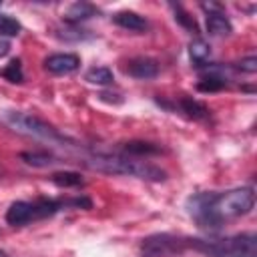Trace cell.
Listing matches in <instances>:
<instances>
[{"instance_id": "6da1fadb", "label": "cell", "mask_w": 257, "mask_h": 257, "mask_svg": "<svg viewBox=\"0 0 257 257\" xmlns=\"http://www.w3.org/2000/svg\"><path fill=\"white\" fill-rule=\"evenodd\" d=\"M255 205L251 187H239L225 193H199L187 201L189 215L205 229H219L223 223L247 215Z\"/></svg>"}, {"instance_id": "7a4b0ae2", "label": "cell", "mask_w": 257, "mask_h": 257, "mask_svg": "<svg viewBox=\"0 0 257 257\" xmlns=\"http://www.w3.org/2000/svg\"><path fill=\"white\" fill-rule=\"evenodd\" d=\"M82 163L92 169V171H100V173H108V175H128V177H137L143 181H165L167 173L149 163V161H141L139 157H131L126 153H92L82 157Z\"/></svg>"}, {"instance_id": "3957f363", "label": "cell", "mask_w": 257, "mask_h": 257, "mask_svg": "<svg viewBox=\"0 0 257 257\" xmlns=\"http://www.w3.org/2000/svg\"><path fill=\"white\" fill-rule=\"evenodd\" d=\"M90 207L88 199H68V201H54V199H36V201H16L6 211V223L12 227H22L32 221H40L52 217L64 207Z\"/></svg>"}, {"instance_id": "277c9868", "label": "cell", "mask_w": 257, "mask_h": 257, "mask_svg": "<svg viewBox=\"0 0 257 257\" xmlns=\"http://www.w3.org/2000/svg\"><path fill=\"white\" fill-rule=\"evenodd\" d=\"M189 247L209 257H257L255 233H239L223 239H189Z\"/></svg>"}, {"instance_id": "5b68a950", "label": "cell", "mask_w": 257, "mask_h": 257, "mask_svg": "<svg viewBox=\"0 0 257 257\" xmlns=\"http://www.w3.org/2000/svg\"><path fill=\"white\" fill-rule=\"evenodd\" d=\"M2 120L16 133L20 135H26V137H32V139H38V141H44V143H50V145H66V137H62L54 126H50L48 122H44L42 118L38 116H32V114H26V112H20V110H6L2 114Z\"/></svg>"}, {"instance_id": "8992f818", "label": "cell", "mask_w": 257, "mask_h": 257, "mask_svg": "<svg viewBox=\"0 0 257 257\" xmlns=\"http://www.w3.org/2000/svg\"><path fill=\"white\" fill-rule=\"evenodd\" d=\"M187 249H189V239L171 233H155L141 241L143 257H177Z\"/></svg>"}, {"instance_id": "52a82bcc", "label": "cell", "mask_w": 257, "mask_h": 257, "mask_svg": "<svg viewBox=\"0 0 257 257\" xmlns=\"http://www.w3.org/2000/svg\"><path fill=\"white\" fill-rule=\"evenodd\" d=\"M124 72L139 80H151L159 74V62L149 56H135L124 64Z\"/></svg>"}, {"instance_id": "ba28073f", "label": "cell", "mask_w": 257, "mask_h": 257, "mask_svg": "<svg viewBox=\"0 0 257 257\" xmlns=\"http://www.w3.org/2000/svg\"><path fill=\"white\" fill-rule=\"evenodd\" d=\"M80 66V58L76 54L70 52H58V54H50L44 60V68L52 74H70Z\"/></svg>"}, {"instance_id": "9c48e42d", "label": "cell", "mask_w": 257, "mask_h": 257, "mask_svg": "<svg viewBox=\"0 0 257 257\" xmlns=\"http://www.w3.org/2000/svg\"><path fill=\"white\" fill-rule=\"evenodd\" d=\"M112 20H114V24H118V26L124 28V30H131V32H145V30L149 28L147 20H145L141 14L131 12V10H120V12H116V14L112 16Z\"/></svg>"}, {"instance_id": "30bf717a", "label": "cell", "mask_w": 257, "mask_h": 257, "mask_svg": "<svg viewBox=\"0 0 257 257\" xmlns=\"http://www.w3.org/2000/svg\"><path fill=\"white\" fill-rule=\"evenodd\" d=\"M205 24H207V32H209L211 36H229L231 30H233L229 18H227L223 12H217V10H209V12H207Z\"/></svg>"}, {"instance_id": "8fae6325", "label": "cell", "mask_w": 257, "mask_h": 257, "mask_svg": "<svg viewBox=\"0 0 257 257\" xmlns=\"http://www.w3.org/2000/svg\"><path fill=\"white\" fill-rule=\"evenodd\" d=\"M94 14H98V10L92 6V4H88V2H74V4H70L68 8H66V12H64V18L68 20V22H80V20H86V18H92Z\"/></svg>"}, {"instance_id": "7c38bea8", "label": "cell", "mask_w": 257, "mask_h": 257, "mask_svg": "<svg viewBox=\"0 0 257 257\" xmlns=\"http://www.w3.org/2000/svg\"><path fill=\"white\" fill-rule=\"evenodd\" d=\"M179 106L183 112H187V116L195 118V120H205L209 118V108L199 102V100H193V98H181L179 100Z\"/></svg>"}, {"instance_id": "4fadbf2b", "label": "cell", "mask_w": 257, "mask_h": 257, "mask_svg": "<svg viewBox=\"0 0 257 257\" xmlns=\"http://www.w3.org/2000/svg\"><path fill=\"white\" fill-rule=\"evenodd\" d=\"M189 56H191V60L195 62V64H205L207 60H209V56H211V46L205 42V40H201V38H195L191 44H189Z\"/></svg>"}, {"instance_id": "5bb4252c", "label": "cell", "mask_w": 257, "mask_h": 257, "mask_svg": "<svg viewBox=\"0 0 257 257\" xmlns=\"http://www.w3.org/2000/svg\"><path fill=\"white\" fill-rule=\"evenodd\" d=\"M84 78H86L90 84L104 86V84H110V82L114 80V74H112V70L106 68V66H94V68H90V70L84 74Z\"/></svg>"}, {"instance_id": "9a60e30c", "label": "cell", "mask_w": 257, "mask_h": 257, "mask_svg": "<svg viewBox=\"0 0 257 257\" xmlns=\"http://www.w3.org/2000/svg\"><path fill=\"white\" fill-rule=\"evenodd\" d=\"M124 153L131 155V157H143V155L147 157V155H157V153H161V149L155 147V145H151V143L131 141V143L124 145Z\"/></svg>"}, {"instance_id": "2e32d148", "label": "cell", "mask_w": 257, "mask_h": 257, "mask_svg": "<svg viewBox=\"0 0 257 257\" xmlns=\"http://www.w3.org/2000/svg\"><path fill=\"white\" fill-rule=\"evenodd\" d=\"M50 179H52V183H54V185L64 187V189H68V187H80V185L84 183V181H82V177H80L78 173H72V171L54 173Z\"/></svg>"}, {"instance_id": "e0dca14e", "label": "cell", "mask_w": 257, "mask_h": 257, "mask_svg": "<svg viewBox=\"0 0 257 257\" xmlns=\"http://www.w3.org/2000/svg\"><path fill=\"white\" fill-rule=\"evenodd\" d=\"M22 30L20 22L8 14H0V36H18Z\"/></svg>"}, {"instance_id": "ac0fdd59", "label": "cell", "mask_w": 257, "mask_h": 257, "mask_svg": "<svg viewBox=\"0 0 257 257\" xmlns=\"http://www.w3.org/2000/svg\"><path fill=\"white\" fill-rule=\"evenodd\" d=\"M22 159L28 163V165H32V167H50V165H54V163H58L52 155H48V153H22Z\"/></svg>"}, {"instance_id": "d6986e66", "label": "cell", "mask_w": 257, "mask_h": 257, "mask_svg": "<svg viewBox=\"0 0 257 257\" xmlns=\"http://www.w3.org/2000/svg\"><path fill=\"white\" fill-rule=\"evenodd\" d=\"M223 86H225V78L219 76V74H213V72H209V76H205L197 84V88L203 90V92H215V90H221Z\"/></svg>"}, {"instance_id": "ffe728a7", "label": "cell", "mask_w": 257, "mask_h": 257, "mask_svg": "<svg viewBox=\"0 0 257 257\" xmlns=\"http://www.w3.org/2000/svg\"><path fill=\"white\" fill-rule=\"evenodd\" d=\"M2 76H4L6 80H10V82H22L24 74H22L20 60H18V58H16V60H10V62L6 64V68L2 70Z\"/></svg>"}, {"instance_id": "44dd1931", "label": "cell", "mask_w": 257, "mask_h": 257, "mask_svg": "<svg viewBox=\"0 0 257 257\" xmlns=\"http://www.w3.org/2000/svg\"><path fill=\"white\" fill-rule=\"evenodd\" d=\"M237 68L243 70V72L253 74V72L257 70V58H255V56H247V58H243V60L237 62Z\"/></svg>"}, {"instance_id": "7402d4cb", "label": "cell", "mask_w": 257, "mask_h": 257, "mask_svg": "<svg viewBox=\"0 0 257 257\" xmlns=\"http://www.w3.org/2000/svg\"><path fill=\"white\" fill-rule=\"evenodd\" d=\"M175 14H177L175 18H177V20H179L183 26H187V28H189V30H193V32H197V24H195V20H193V18H191L187 12H183L181 8H177V12H175Z\"/></svg>"}, {"instance_id": "603a6c76", "label": "cell", "mask_w": 257, "mask_h": 257, "mask_svg": "<svg viewBox=\"0 0 257 257\" xmlns=\"http://www.w3.org/2000/svg\"><path fill=\"white\" fill-rule=\"evenodd\" d=\"M10 52V42L8 40H0V58L6 56Z\"/></svg>"}, {"instance_id": "cb8c5ba5", "label": "cell", "mask_w": 257, "mask_h": 257, "mask_svg": "<svg viewBox=\"0 0 257 257\" xmlns=\"http://www.w3.org/2000/svg\"><path fill=\"white\" fill-rule=\"evenodd\" d=\"M0 257H8V253H6V251H2V249H0Z\"/></svg>"}]
</instances>
